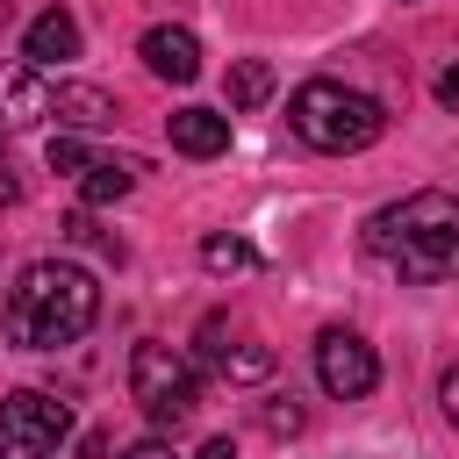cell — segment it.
<instances>
[{
    "label": "cell",
    "mask_w": 459,
    "mask_h": 459,
    "mask_svg": "<svg viewBox=\"0 0 459 459\" xmlns=\"http://www.w3.org/2000/svg\"><path fill=\"white\" fill-rule=\"evenodd\" d=\"M65 430H72V409L65 402H50V394H36V387H14V394H0V445L7 452H57L65 445Z\"/></svg>",
    "instance_id": "obj_5"
},
{
    "label": "cell",
    "mask_w": 459,
    "mask_h": 459,
    "mask_svg": "<svg viewBox=\"0 0 459 459\" xmlns=\"http://www.w3.org/2000/svg\"><path fill=\"white\" fill-rule=\"evenodd\" d=\"M437 402H445V423L459 430V366H445V380H437Z\"/></svg>",
    "instance_id": "obj_17"
},
{
    "label": "cell",
    "mask_w": 459,
    "mask_h": 459,
    "mask_svg": "<svg viewBox=\"0 0 459 459\" xmlns=\"http://www.w3.org/2000/svg\"><path fill=\"white\" fill-rule=\"evenodd\" d=\"M437 100H445V108H459V65H445V72H437Z\"/></svg>",
    "instance_id": "obj_18"
},
{
    "label": "cell",
    "mask_w": 459,
    "mask_h": 459,
    "mask_svg": "<svg viewBox=\"0 0 459 459\" xmlns=\"http://www.w3.org/2000/svg\"><path fill=\"white\" fill-rule=\"evenodd\" d=\"M201 366H215L222 380H265L273 373V344L251 330H230L222 316L201 323Z\"/></svg>",
    "instance_id": "obj_7"
},
{
    "label": "cell",
    "mask_w": 459,
    "mask_h": 459,
    "mask_svg": "<svg viewBox=\"0 0 459 459\" xmlns=\"http://www.w3.org/2000/svg\"><path fill=\"white\" fill-rule=\"evenodd\" d=\"M129 394L143 402L151 423H186V416L201 409V373H194V359H179L172 344L143 337V344L129 351Z\"/></svg>",
    "instance_id": "obj_4"
},
{
    "label": "cell",
    "mask_w": 459,
    "mask_h": 459,
    "mask_svg": "<svg viewBox=\"0 0 459 459\" xmlns=\"http://www.w3.org/2000/svg\"><path fill=\"white\" fill-rule=\"evenodd\" d=\"M136 186V158H93L86 172H79V194H86V208H108V201H122Z\"/></svg>",
    "instance_id": "obj_12"
},
{
    "label": "cell",
    "mask_w": 459,
    "mask_h": 459,
    "mask_svg": "<svg viewBox=\"0 0 459 459\" xmlns=\"http://www.w3.org/2000/svg\"><path fill=\"white\" fill-rule=\"evenodd\" d=\"M366 251H373L394 280H409V287H445V280H459V201L437 194V186H423V194L380 208V215L366 222Z\"/></svg>",
    "instance_id": "obj_1"
},
{
    "label": "cell",
    "mask_w": 459,
    "mask_h": 459,
    "mask_svg": "<svg viewBox=\"0 0 459 459\" xmlns=\"http://www.w3.org/2000/svg\"><path fill=\"white\" fill-rule=\"evenodd\" d=\"M165 129H172V151H186V158H222L230 151V115H215V108H179Z\"/></svg>",
    "instance_id": "obj_11"
},
{
    "label": "cell",
    "mask_w": 459,
    "mask_h": 459,
    "mask_svg": "<svg viewBox=\"0 0 459 459\" xmlns=\"http://www.w3.org/2000/svg\"><path fill=\"white\" fill-rule=\"evenodd\" d=\"M72 129H108L115 122V100L100 93V86H57V100H50Z\"/></svg>",
    "instance_id": "obj_13"
},
{
    "label": "cell",
    "mask_w": 459,
    "mask_h": 459,
    "mask_svg": "<svg viewBox=\"0 0 459 459\" xmlns=\"http://www.w3.org/2000/svg\"><path fill=\"white\" fill-rule=\"evenodd\" d=\"M287 129H294L308 151L344 158V151H366V143L387 129V108H380L373 93L344 86V79H308V86H294V100H287Z\"/></svg>",
    "instance_id": "obj_3"
},
{
    "label": "cell",
    "mask_w": 459,
    "mask_h": 459,
    "mask_svg": "<svg viewBox=\"0 0 459 459\" xmlns=\"http://www.w3.org/2000/svg\"><path fill=\"white\" fill-rule=\"evenodd\" d=\"M194 459H237V445H230V437H208V445H201Z\"/></svg>",
    "instance_id": "obj_20"
},
{
    "label": "cell",
    "mask_w": 459,
    "mask_h": 459,
    "mask_svg": "<svg viewBox=\"0 0 459 459\" xmlns=\"http://www.w3.org/2000/svg\"><path fill=\"white\" fill-rule=\"evenodd\" d=\"M29 459H57V452H29Z\"/></svg>",
    "instance_id": "obj_21"
},
{
    "label": "cell",
    "mask_w": 459,
    "mask_h": 459,
    "mask_svg": "<svg viewBox=\"0 0 459 459\" xmlns=\"http://www.w3.org/2000/svg\"><path fill=\"white\" fill-rule=\"evenodd\" d=\"M22 57L43 72V65H65V57H79V22L65 14V7H43L36 22H29V36H22Z\"/></svg>",
    "instance_id": "obj_10"
},
{
    "label": "cell",
    "mask_w": 459,
    "mask_h": 459,
    "mask_svg": "<svg viewBox=\"0 0 459 459\" xmlns=\"http://www.w3.org/2000/svg\"><path fill=\"white\" fill-rule=\"evenodd\" d=\"M100 316V287L86 265H65V258H36L22 265L14 294H7V344L22 351H57V344H79Z\"/></svg>",
    "instance_id": "obj_2"
},
{
    "label": "cell",
    "mask_w": 459,
    "mask_h": 459,
    "mask_svg": "<svg viewBox=\"0 0 459 459\" xmlns=\"http://www.w3.org/2000/svg\"><path fill=\"white\" fill-rule=\"evenodd\" d=\"M122 459H172V445H158V437H143V445H129Z\"/></svg>",
    "instance_id": "obj_19"
},
{
    "label": "cell",
    "mask_w": 459,
    "mask_h": 459,
    "mask_svg": "<svg viewBox=\"0 0 459 459\" xmlns=\"http://www.w3.org/2000/svg\"><path fill=\"white\" fill-rule=\"evenodd\" d=\"M316 380H323V394L359 402V394L380 387V359H373V344L359 330H323L316 337Z\"/></svg>",
    "instance_id": "obj_6"
},
{
    "label": "cell",
    "mask_w": 459,
    "mask_h": 459,
    "mask_svg": "<svg viewBox=\"0 0 459 459\" xmlns=\"http://www.w3.org/2000/svg\"><path fill=\"white\" fill-rule=\"evenodd\" d=\"M222 93H230V108H237V115H251V108L273 93V65H265V57H237V65H230V79H222Z\"/></svg>",
    "instance_id": "obj_14"
},
{
    "label": "cell",
    "mask_w": 459,
    "mask_h": 459,
    "mask_svg": "<svg viewBox=\"0 0 459 459\" xmlns=\"http://www.w3.org/2000/svg\"><path fill=\"white\" fill-rule=\"evenodd\" d=\"M86 165H93V151L79 136H50V172H86Z\"/></svg>",
    "instance_id": "obj_16"
},
{
    "label": "cell",
    "mask_w": 459,
    "mask_h": 459,
    "mask_svg": "<svg viewBox=\"0 0 459 459\" xmlns=\"http://www.w3.org/2000/svg\"><path fill=\"white\" fill-rule=\"evenodd\" d=\"M201 265H208V273H251L258 251H251L244 237H208V244H201Z\"/></svg>",
    "instance_id": "obj_15"
},
{
    "label": "cell",
    "mask_w": 459,
    "mask_h": 459,
    "mask_svg": "<svg viewBox=\"0 0 459 459\" xmlns=\"http://www.w3.org/2000/svg\"><path fill=\"white\" fill-rule=\"evenodd\" d=\"M136 57H143L158 79H172V86H194V79H201V43H194V29H172V22H158V29H143Z\"/></svg>",
    "instance_id": "obj_8"
},
{
    "label": "cell",
    "mask_w": 459,
    "mask_h": 459,
    "mask_svg": "<svg viewBox=\"0 0 459 459\" xmlns=\"http://www.w3.org/2000/svg\"><path fill=\"white\" fill-rule=\"evenodd\" d=\"M0 452H7V445H0Z\"/></svg>",
    "instance_id": "obj_22"
},
{
    "label": "cell",
    "mask_w": 459,
    "mask_h": 459,
    "mask_svg": "<svg viewBox=\"0 0 459 459\" xmlns=\"http://www.w3.org/2000/svg\"><path fill=\"white\" fill-rule=\"evenodd\" d=\"M50 79L36 72V65H0V129H29V122H43L50 115Z\"/></svg>",
    "instance_id": "obj_9"
}]
</instances>
